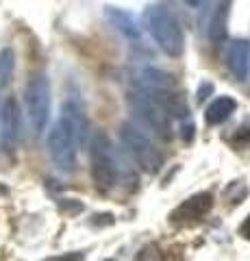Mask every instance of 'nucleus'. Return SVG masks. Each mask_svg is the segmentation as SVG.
I'll use <instances>...</instances> for the list:
<instances>
[{
	"label": "nucleus",
	"mask_w": 250,
	"mask_h": 261,
	"mask_svg": "<svg viewBox=\"0 0 250 261\" xmlns=\"http://www.w3.org/2000/svg\"><path fill=\"white\" fill-rule=\"evenodd\" d=\"M128 105H131V109L137 116V120H140L152 135H157L159 140H163V142L172 140L170 113L161 107V105H157L152 98L142 94L140 89H135V87H133V92L128 94Z\"/></svg>",
	"instance_id": "obj_6"
},
{
	"label": "nucleus",
	"mask_w": 250,
	"mask_h": 261,
	"mask_svg": "<svg viewBox=\"0 0 250 261\" xmlns=\"http://www.w3.org/2000/svg\"><path fill=\"white\" fill-rule=\"evenodd\" d=\"M213 207V194L211 192H200L191 196L185 202L172 211V222H193V220L205 218Z\"/></svg>",
	"instance_id": "obj_8"
},
{
	"label": "nucleus",
	"mask_w": 250,
	"mask_h": 261,
	"mask_svg": "<svg viewBox=\"0 0 250 261\" xmlns=\"http://www.w3.org/2000/svg\"><path fill=\"white\" fill-rule=\"evenodd\" d=\"M24 105L33 133L42 135L50 120V81L44 72H33L29 76L24 87Z\"/></svg>",
	"instance_id": "obj_5"
},
{
	"label": "nucleus",
	"mask_w": 250,
	"mask_h": 261,
	"mask_svg": "<svg viewBox=\"0 0 250 261\" xmlns=\"http://www.w3.org/2000/svg\"><path fill=\"white\" fill-rule=\"evenodd\" d=\"M237 109V100L235 98H231V96H220V98H215V100L209 105L207 111H205V120H207V124H222V122H227L233 113H235Z\"/></svg>",
	"instance_id": "obj_12"
},
{
	"label": "nucleus",
	"mask_w": 250,
	"mask_h": 261,
	"mask_svg": "<svg viewBox=\"0 0 250 261\" xmlns=\"http://www.w3.org/2000/svg\"><path fill=\"white\" fill-rule=\"evenodd\" d=\"M231 3L233 0H220V5L215 7V11L211 15V22H209V42H211L213 46H220V44L227 42Z\"/></svg>",
	"instance_id": "obj_11"
},
{
	"label": "nucleus",
	"mask_w": 250,
	"mask_h": 261,
	"mask_svg": "<svg viewBox=\"0 0 250 261\" xmlns=\"http://www.w3.org/2000/svg\"><path fill=\"white\" fill-rule=\"evenodd\" d=\"M104 15H107L111 27H114L118 33H122L128 42H135V44L142 42V29L137 27L135 18L128 11L120 9V7H107V9H104Z\"/></svg>",
	"instance_id": "obj_10"
},
{
	"label": "nucleus",
	"mask_w": 250,
	"mask_h": 261,
	"mask_svg": "<svg viewBox=\"0 0 250 261\" xmlns=\"http://www.w3.org/2000/svg\"><path fill=\"white\" fill-rule=\"evenodd\" d=\"M227 65L231 70V74L235 76L239 83L246 81L248 70H250V42L244 37L233 39L227 53Z\"/></svg>",
	"instance_id": "obj_9"
},
{
	"label": "nucleus",
	"mask_w": 250,
	"mask_h": 261,
	"mask_svg": "<svg viewBox=\"0 0 250 261\" xmlns=\"http://www.w3.org/2000/svg\"><path fill=\"white\" fill-rule=\"evenodd\" d=\"M144 27L155 39V44L168 57H181L185 50V35L181 31L179 20L168 11L163 5H148L144 9Z\"/></svg>",
	"instance_id": "obj_2"
},
{
	"label": "nucleus",
	"mask_w": 250,
	"mask_h": 261,
	"mask_svg": "<svg viewBox=\"0 0 250 261\" xmlns=\"http://www.w3.org/2000/svg\"><path fill=\"white\" fill-rule=\"evenodd\" d=\"M87 135V118L85 111L76 100H66L61 107L59 120L52 124L48 133V152L54 168L63 174H72L76 170L78 146L85 142Z\"/></svg>",
	"instance_id": "obj_1"
},
{
	"label": "nucleus",
	"mask_w": 250,
	"mask_h": 261,
	"mask_svg": "<svg viewBox=\"0 0 250 261\" xmlns=\"http://www.w3.org/2000/svg\"><path fill=\"white\" fill-rule=\"evenodd\" d=\"M90 170L92 181L100 192L114 190L118 183V159L114 142L104 130H96L90 142Z\"/></svg>",
	"instance_id": "obj_3"
},
{
	"label": "nucleus",
	"mask_w": 250,
	"mask_h": 261,
	"mask_svg": "<svg viewBox=\"0 0 250 261\" xmlns=\"http://www.w3.org/2000/svg\"><path fill=\"white\" fill-rule=\"evenodd\" d=\"M239 233L244 235L246 240H250V216L244 220V224H241V228H239Z\"/></svg>",
	"instance_id": "obj_14"
},
{
	"label": "nucleus",
	"mask_w": 250,
	"mask_h": 261,
	"mask_svg": "<svg viewBox=\"0 0 250 261\" xmlns=\"http://www.w3.org/2000/svg\"><path fill=\"white\" fill-rule=\"evenodd\" d=\"M0 146H3V152L11 154L15 152L20 144V135H22V111L20 105L13 96H9L3 105V111H0Z\"/></svg>",
	"instance_id": "obj_7"
},
{
	"label": "nucleus",
	"mask_w": 250,
	"mask_h": 261,
	"mask_svg": "<svg viewBox=\"0 0 250 261\" xmlns=\"http://www.w3.org/2000/svg\"><path fill=\"white\" fill-rule=\"evenodd\" d=\"M120 140H122L126 152L140 166L142 172H146V174L161 172V168H163V154H161V150L150 142V137L137 124L124 122L120 126Z\"/></svg>",
	"instance_id": "obj_4"
},
{
	"label": "nucleus",
	"mask_w": 250,
	"mask_h": 261,
	"mask_svg": "<svg viewBox=\"0 0 250 261\" xmlns=\"http://www.w3.org/2000/svg\"><path fill=\"white\" fill-rule=\"evenodd\" d=\"M11 74H13V50L11 48H5L0 53V81L7 83L11 79Z\"/></svg>",
	"instance_id": "obj_13"
},
{
	"label": "nucleus",
	"mask_w": 250,
	"mask_h": 261,
	"mask_svg": "<svg viewBox=\"0 0 250 261\" xmlns=\"http://www.w3.org/2000/svg\"><path fill=\"white\" fill-rule=\"evenodd\" d=\"M209 0H185V5H189V7H193V9H198V7H203V5H207Z\"/></svg>",
	"instance_id": "obj_15"
}]
</instances>
